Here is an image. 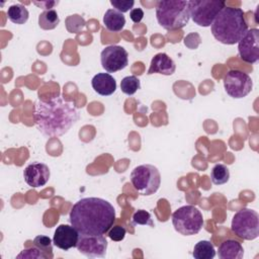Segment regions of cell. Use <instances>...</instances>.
Here are the masks:
<instances>
[{
    "instance_id": "obj_2",
    "label": "cell",
    "mask_w": 259,
    "mask_h": 259,
    "mask_svg": "<svg viewBox=\"0 0 259 259\" xmlns=\"http://www.w3.org/2000/svg\"><path fill=\"white\" fill-rule=\"evenodd\" d=\"M78 119L79 112L76 105L60 96L49 100H38L34 104L33 120L45 137L65 135Z\"/></svg>"
},
{
    "instance_id": "obj_10",
    "label": "cell",
    "mask_w": 259,
    "mask_h": 259,
    "mask_svg": "<svg viewBox=\"0 0 259 259\" xmlns=\"http://www.w3.org/2000/svg\"><path fill=\"white\" fill-rule=\"evenodd\" d=\"M100 61L102 68L107 73H115L128 65V54L124 48L112 45L102 50Z\"/></svg>"
},
{
    "instance_id": "obj_22",
    "label": "cell",
    "mask_w": 259,
    "mask_h": 259,
    "mask_svg": "<svg viewBox=\"0 0 259 259\" xmlns=\"http://www.w3.org/2000/svg\"><path fill=\"white\" fill-rule=\"evenodd\" d=\"M211 182L215 185H222L229 181L230 171L229 168L224 164H217L212 167L210 172Z\"/></svg>"
},
{
    "instance_id": "obj_3",
    "label": "cell",
    "mask_w": 259,
    "mask_h": 259,
    "mask_svg": "<svg viewBox=\"0 0 259 259\" xmlns=\"http://www.w3.org/2000/svg\"><path fill=\"white\" fill-rule=\"evenodd\" d=\"M213 37L224 45L238 44L248 30L245 13L241 8L226 6L210 25Z\"/></svg>"
},
{
    "instance_id": "obj_7",
    "label": "cell",
    "mask_w": 259,
    "mask_h": 259,
    "mask_svg": "<svg viewBox=\"0 0 259 259\" xmlns=\"http://www.w3.org/2000/svg\"><path fill=\"white\" fill-rule=\"evenodd\" d=\"M226 7L221 0H191L188 1V10L190 18L199 26H210L221 12Z\"/></svg>"
},
{
    "instance_id": "obj_30",
    "label": "cell",
    "mask_w": 259,
    "mask_h": 259,
    "mask_svg": "<svg viewBox=\"0 0 259 259\" xmlns=\"http://www.w3.org/2000/svg\"><path fill=\"white\" fill-rule=\"evenodd\" d=\"M33 4L46 9V10H50L52 9L55 5L59 4V1H44V2H33Z\"/></svg>"
},
{
    "instance_id": "obj_18",
    "label": "cell",
    "mask_w": 259,
    "mask_h": 259,
    "mask_svg": "<svg viewBox=\"0 0 259 259\" xmlns=\"http://www.w3.org/2000/svg\"><path fill=\"white\" fill-rule=\"evenodd\" d=\"M103 23L109 31L119 32L125 25V17L119 11L110 8L103 16Z\"/></svg>"
},
{
    "instance_id": "obj_15",
    "label": "cell",
    "mask_w": 259,
    "mask_h": 259,
    "mask_svg": "<svg viewBox=\"0 0 259 259\" xmlns=\"http://www.w3.org/2000/svg\"><path fill=\"white\" fill-rule=\"evenodd\" d=\"M175 70L176 65L174 61L167 54L158 53L151 60L150 68L147 74H162L165 76H170L175 72Z\"/></svg>"
},
{
    "instance_id": "obj_19",
    "label": "cell",
    "mask_w": 259,
    "mask_h": 259,
    "mask_svg": "<svg viewBox=\"0 0 259 259\" xmlns=\"http://www.w3.org/2000/svg\"><path fill=\"white\" fill-rule=\"evenodd\" d=\"M192 256L195 259H212L215 256V250L212 245L207 240H201L194 245Z\"/></svg>"
},
{
    "instance_id": "obj_16",
    "label": "cell",
    "mask_w": 259,
    "mask_h": 259,
    "mask_svg": "<svg viewBox=\"0 0 259 259\" xmlns=\"http://www.w3.org/2000/svg\"><path fill=\"white\" fill-rule=\"evenodd\" d=\"M92 88L101 96H109L116 90V81L108 73H98L91 81Z\"/></svg>"
},
{
    "instance_id": "obj_1",
    "label": "cell",
    "mask_w": 259,
    "mask_h": 259,
    "mask_svg": "<svg viewBox=\"0 0 259 259\" xmlns=\"http://www.w3.org/2000/svg\"><path fill=\"white\" fill-rule=\"evenodd\" d=\"M69 220L80 234L104 235L115 222V209L103 198L85 197L73 205Z\"/></svg>"
},
{
    "instance_id": "obj_26",
    "label": "cell",
    "mask_w": 259,
    "mask_h": 259,
    "mask_svg": "<svg viewBox=\"0 0 259 259\" xmlns=\"http://www.w3.org/2000/svg\"><path fill=\"white\" fill-rule=\"evenodd\" d=\"M110 4L113 6V9L123 14L124 12H127L128 10L133 9L135 5V1L134 0H110Z\"/></svg>"
},
{
    "instance_id": "obj_9",
    "label": "cell",
    "mask_w": 259,
    "mask_h": 259,
    "mask_svg": "<svg viewBox=\"0 0 259 259\" xmlns=\"http://www.w3.org/2000/svg\"><path fill=\"white\" fill-rule=\"evenodd\" d=\"M223 81L227 94L236 99L247 96L253 88L251 77L240 70H230Z\"/></svg>"
},
{
    "instance_id": "obj_11",
    "label": "cell",
    "mask_w": 259,
    "mask_h": 259,
    "mask_svg": "<svg viewBox=\"0 0 259 259\" xmlns=\"http://www.w3.org/2000/svg\"><path fill=\"white\" fill-rule=\"evenodd\" d=\"M107 241L103 235H85L79 233L77 250L88 258H102L106 254Z\"/></svg>"
},
{
    "instance_id": "obj_6",
    "label": "cell",
    "mask_w": 259,
    "mask_h": 259,
    "mask_svg": "<svg viewBox=\"0 0 259 259\" xmlns=\"http://www.w3.org/2000/svg\"><path fill=\"white\" fill-rule=\"evenodd\" d=\"M131 182L140 194L151 195L160 187L161 174L155 166L143 164L134 168L131 173Z\"/></svg>"
},
{
    "instance_id": "obj_14",
    "label": "cell",
    "mask_w": 259,
    "mask_h": 259,
    "mask_svg": "<svg viewBox=\"0 0 259 259\" xmlns=\"http://www.w3.org/2000/svg\"><path fill=\"white\" fill-rule=\"evenodd\" d=\"M79 239V232L71 225H60L57 227L53 242L56 247L67 251L77 246Z\"/></svg>"
},
{
    "instance_id": "obj_17",
    "label": "cell",
    "mask_w": 259,
    "mask_h": 259,
    "mask_svg": "<svg viewBox=\"0 0 259 259\" xmlns=\"http://www.w3.org/2000/svg\"><path fill=\"white\" fill-rule=\"evenodd\" d=\"M218 255L221 259H242L244 256V249L241 243L229 239L221 243Z\"/></svg>"
},
{
    "instance_id": "obj_29",
    "label": "cell",
    "mask_w": 259,
    "mask_h": 259,
    "mask_svg": "<svg viewBox=\"0 0 259 259\" xmlns=\"http://www.w3.org/2000/svg\"><path fill=\"white\" fill-rule=\"evenodd\" d=\"M130 17L135 23H139L144 17V11L141 8H133L130 12Z\"/></svg>"
},
{
    "instance_id": "obj_12",
    "label": "cell",
    "mask_w": 259,
    "mask_h": 259,
    "mask_svg": "<svg viewBox=\"0 0 259 259\" xmlns=\"http://www.w3.org/2000/svg\"><path fill=\"white\" fill-rule=\"evenodd\" d=\"M240 58L249 64H254L259 60V30L251 28L238 42Z\"/></svg>"
},
{
    "instance_id": "obj_23",
    "label": "cell",
    "mask_w": 259,
    "mask_h": 259,
    "mask_svg": "<svg viewBox=\"0 0 259 259\" xmlns=\"http://www.w3.org/2000/svg\"><path fill=\"white\" fill-rule=\"evenodd\" d=\"M120 89L126 95H134L139 89H141L140 80L134 75L126 76L120 81Z\"/></svg>"
},
{
    "instance_id": "obj_13",
    "label": "cell",
    "mask_w": 259,
    "mask_h": 259,
    "mask_svg": "<svg viewBox=\"0 0 259 259\" xmlns=\"http://www.w3.org/2000/svg\"><path fill=\"white\" fill-rule=\"evenodd\" d=\"M51 176L48 165L40 162H33L27 165L23 171V178L27 185L37 188L47 184Z\"/></svg>"
},
{
    "instance_id": "obj_20",
    "label": "cell",
    "mask_w": 259,
    "mask_h": 259,
    "mask_svg": "<svg viewBox=\"0 0 259 259\" xmlns=\"http://www.w3.org/2000/svg\"><path fill=\"white\" fill-rule=\"evenodd\" d=\"M8 19L15 24H24L29 16L28 10L22 4H13L7 9Z\"/></svg>"
},
{
    "instance_id": "obj_5",
    "label": "cell",
    "mask_w": 259,
    "mask_h": 259,
    "mask_svg": "<svg viewBox=\"0 0 259 259\" xmlns=\"http://www.w3.org/2000/svg\"><path fill=\"white\" fill-rule=\"evenodd\" d=\"M172 224L176 232L183 236L196 235L204 221L200 210L193 205H183L172 213Z\"/></svg>"
},
{
    "instance_id": "obj_28",
    "label": "cell",
    "mask_w": 259,
    "mask_h": 259,
    "mask_svg": "<svg viewBox=\"0 0 259 259\" xmlns=\"http://www.w3.org/2000/svg\"><path fill=\"white\" fill-rule=\"evenodd\" d=\"M49 256L41 252L38 248H29L23 250L17 255V258H48Z\"/></svg>"
},
{
    "instance_id": "obj_24",
    "label": "cell",
    "mask_w": 259,
    "mask_h": 259,
    "mask_svg": "<svg viewBox=\"0 0 259 259\" xmlns=\"http://www.w3.org/2000/svg\"><path fill=\"white\" fill-rule=\"evenodd\" d=\"M34 247L38 248L41 252L47 254L50 258H53V241L48 237L44 235L36 236L32 241Z\"/></svg>"
},
{
    "instance_id": "obj_8",
    "label": "cell",
    "mask_w": 259,
    "mask_h": 259,
    "mask_svg": "<svg viewBox=\"0 0 259 259\" xmlns=\"http://www.w3.org/2000/svg\"><path fill=\"white\" fill-rule=\"evenodd\" d=\"M232 231L240 238L252 241L259 236L258 212L250 208H242L237 211L231 223Z\"/></svg>"
},
{
    "instance_id": "obj_25",
    "label": "cell",
    "mask_w": 259,
    "mask_h": 259,
    "mask_svg": "<svg viewBox=\"0 0 259 259\" xmlns=\"http://www.w3.org/2000/svg\"><path fill=\"white\" fill-rule=\"evenodd\" d=\"M133 223L135 225L154 227V223L152 221V217L150 212L145 209H139L133 214Z\"/></svg>"
},
{
    "instance_id": "obj_27",
    "label": "cell",
    "mask_w": 259,
    "mask_h": 259,
    "mask_svg": "<svg viewBox=\"0 0 259 259\" xmlns=\"http://www.w3.org/2000/svg\"><path fill=\"white\" fill-rule=\"evenodd\" d=\"M125 229L121 226H112L110 228V230L107 232V235L108 237L112 240V241H115V242H119V241H122L125 237Z\"/></svg>"
},
{
    "instance_id": "obj_4",
    "label": "cell",
    "mask_w": 259,
    "mask_h": 259,
    "mask_svg": "<svg viewBox=\"0 0 259 259\" xmlns=\"http://www.w3.org/2000/svg\"><path fill=\"white\" fill-rule=\"evenodd\" d=\"M158 23L167 30L179 29L188 24L190 19L188 1L162 0L156 4Z\"/></svg>"
},
{
    "instance_id": "obj_21",
    "label": "cell",
    "mask_w": 259,
    "mask_h": 259,
    "mask_svg": "<svg viewBox=\"0 0 259 259\" xmlns=\"http://www.w3.org/2000/svg\"><path fill=\"white\" fill-rule=\"evenodd\" d=\"M60 23V18L55 9L45 10L38 16V25L41 29L52 30L58 26Z\"/></svg>"
}]
</instances>
